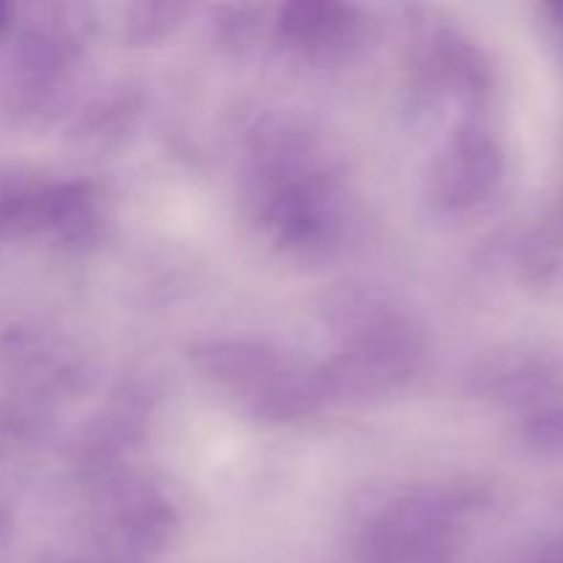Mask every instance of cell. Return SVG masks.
Instances as JSON below:
<instances>
[{"label": "cell", "mask_w": 563, "mask_h": 563, "mask_svg": "<svg viewBox=\"0 0 563 563\" xmlns=\"http://www.w3.org/2000/svg\"><path fill=\"white\" fill-rule=\"evenodd\" d=\"M553 16H555V20H559V25L563 27V3L553 5Z\"/></svg>", "instance_id": "3"}, {"label": "cell", "mask_w": 563, "mask_h": 563, "mask_svg": "<svg viewBox=\"0 0 563 563\" xmlns=\"http://www.w3.org/2000/svg\"><path fill=\"white\" fill-rule=\"evenodd\" d=\"M533 440L548 445V449L563 451V412H555V416L539 421L537 429H533Z\"/></svg>", "instance_id": "1"}, {"label": "cell", "mask_w": 563, "mask_h": 563, "mask_svg": "<svg viewBox=\"0 0 563 563\" xmlns=\"http://www.w3.org/2000/svg\"><path fill=\"white\" fill-rule=\"evenodd\" d=\"M531 563H563V544H561V548H553L550 553L539 555V559L531 561Z\"/></svg>", "instance_id": "2"}]
</instances>
